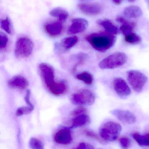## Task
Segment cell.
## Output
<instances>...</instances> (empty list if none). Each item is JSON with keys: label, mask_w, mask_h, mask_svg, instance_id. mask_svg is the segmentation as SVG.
Listing matches in <instances>:
<instances>
[{"label": "cell", "mask_w": 149, "mask_h": 149, "mask_svg": "<svg viewBox=\"0 0 149 149\" xmlns=\"http://www.w3.org/2000/svg\"><path fill=\"white\" fill-rule=\"evenodd\" d=\"M85 39L94 49L101 52H106L111 49L116 41L115 35L106 31L88 35Z\"/></svg>", "instance_id": "cell-1"}, {"label": "cell", "mask_w": 149, "mask_h": 149, "mask_svg": "<svg viewBox=\"0 0 149 149\" xmlns=\"http://www.w3.org/2000/svg\"><path fill=\"white\" fill-rule=\"evenodd\" d=\"M127 59V55L124 52H115L101 61L99 66L102 70L115 69L124 65Z\"/></svg>", "instance_id": "cell-2"}, {"label": "cell", "mask_w": 149, "mask_h": 149, "mask_svg": "<svg viewBox=\"0 0 149 149\" xmlns=\"http://www.w3.org/2000/svg\"><path fill=\"white\" fill-rule=\"evenodd\" d=\"M122 129V128L120 124L113 122H108L100 129L99 136L105 141H113L118 138Z\"/></svg>", "instance_id": "cell-3"}, {"label": "cell", "mask_w": 149, "mask_h": 149, "mask_svg": "<svg viewBox=\"0 0 149 149\" xmlns=\"http://www.w3.org/2000/svg\"><path fill=\"white\" fill-rule=\"evenodd\" d=\"M34 44L31 40L26 37L20 38L16 42L15 54L18 58L29 57L33 51Z\"/></svg>", "instance_id": "cell-4"}, {"label": "cell", "mask_w": 149, "mask_h": 149, "mask_svg": "<svg viewBox=\"0 0 149 149\" xmlns=\"http://www.w3.org/2000/svg\"><path fill=\"white\" fill-rule=\"evenodd\" d=\"M127 80L132 88L137 93L142 91L148 78L145 74L139 71L131 70L127 72Z\"/></svg>", "instance_id": "cell-5"}, {"label": "cell", "mask_w": 149, "mask_h": 149, "mask_svg": "<svg viewBox=\"0 0 149 149\" xmlns=\"http://www.w3.org/2000/svg\"><path fill=\"white\" fill-rule=\"evenodd\" d=\"M71 100L74 105L90 106L94 103L95 97L93 93L90 90L82 89L72 95Z\"/></svg>", "instance_id": "cell-6"}, {"label": "cell", "mask_w": 149, "mask_h": 149, "mask_svg": "<svg viewBox=\"0 0 149 149\" xmlns=\"http://www.w3.org/2000/svg\"><path fill=\"white\" fill-rule=\"evenodd\" d=\"M38 68L43 81L46 88L48 89L54 85L57 82L54 80V69L50 65L45 63L40 64Z\"/></svg>", "instance_id": "cell-7"}, {"label": "cell", "mask_w": 149, "mask_h": 149, "mask_svg": "<svg viewBox=\"0 0 149 149\" xmlns=\"http://www.w3.org/2000/svg\"><path fill=\"white\" fill-rule=\"evenodd\" d=\"M113 87L115 93L122 99L127 98L131 93V90L125 80L120 77L115 78L113 81Z\"/></svg>", "instance_id": "cell-8"}, {"label": "cell", "mask_w": 149, "mask_h": 149, "mask_svg": "<svg viewBox=\"0 0 149 149\" xmlns=\"http://www.w3.org/2000/svg\"><path fill=\"white\" fill-rule=\"evenodd\" d=\"M110 113L123 123L133 124L136 121L135 116L128 110L114 109L111 111Z\"/></svg>", "instance_id": "cell-9"}, {"label": "cell", "mask_w": 149, "mask_h": 149, "mask_svg": "<svg viewBox=\"0 0 149 149\" xmlns=\"http://www.w3.org/2000/svg\"><path fill=\"white\" fill-rule=\"evenodd\" d=\"M79 9L88 15H97L101 13L102 6L98 3H83L78 4Z\"/></svg>", "instance_id": "cell-10"}, {"label": "cell", "mask_w": 149, "mask_h": 149, "mask_svg": "<svg viewBox=\"0 0 149 149\" xmlns=\"http://www.w3.org/2000/svg\"><path fill=\"white\" fill-rule=\"evenodd\" d=\"M88 26V22L85 19L75 18L72 20V24L68 29V32L70 34L81 33L85 30Z\"/></svg>", "instance_id": "cell-11"}, {"label": "cell", "mask_w": 149, "mask_h": 149, "mask_svg": "<svg viewBox=\"0 0 149 149\" xmlns=\"http://www.w3.org/2000/svg\"><path fill=\"white\" fill-rule=\"evenodd\" d=\"M54 141L59 144L67 145L72 141V136L70 128L62 129L59 130L54 136Z\"/></svg>", "instance_id": "cell-12"}, {"label": "cell", "mask_w": 149, "mask_h": 149, "mask_svg": "<svg viewBox=\"0 0 149 149\" xmlns=\"http://www.w3.org/2000/svg\"><path fill=\"white\" fill-rule=\"evenodd\" d=\"M8 86L13 89L24 90L28 87L29 82L26 78L22 75H16L8 81Z\"/></svg>", "instance_id": "cell-13"}, {"label": "cell", "mask_w": 149, "mask_h": 149, "mask_svg": "<svg viewBox=\"0 0 149 149\" xmlns=\"http://www.w3.org/2000/svg\"><path fill=\"white\" fill-rule=\"evenodd\" d=\"M116 21L122 24L120 30L124 36L134 32L136 26L135 23L129 22L126 18L121 16L117 17Z\"/></svg>", "instance_id": "cell-14"}, {"label": "cell", "mask_w": 149, "mask_h": 149, "mask_svg": "<svg viewBox=\"0 0 149 149\" xmlns=\"http://www.w3.org/2000/svg\"><path fill=\"white\" fill-rule=\"evenodd\" d=\"M63 24L60 21L53 22L47 24L45 26L46 33L51 36L55 37L59 36L63 31Z\"/></svg>", "instance_id": "cell-15"}, {"label": "cell", "mask_w": 149, "mask_h": 149, "mask_svg": "<svg viewBox=\"0 0 149 149\" xmlns=\"http://www.w3.org/2000/svg\"><path fill=\"white\" fill-rule=\"evenodd\" d=\"M68 86L66 83L64 81H57V83L48 89V91L56 96L64 95L67 92Z\"/></svg>", "instance_id": "cell-16"}, {"label": "cell", "mask_w": 149, "mask_h": 149, "mask_svg": "<svg viewBox=\"0 0 149 149\" xmlns=\"http://www.w3.org/2000/svg\"><path fill=\"white\" fill-rule=\"evenodd\" d=\"M97 24L103 27L106 32L113 35H117L119 32L118 27L115 26L111 21L107 19H99L97 22Z\"/></svg>", "instance_id": "cell-17"}, {"label": "cell", "mask_w": 149, "mask_h": 149, "mask_svg": "<svg viewBox=\"0 0 149 149\" xmlns=\"http://www.w3.org/2000/svg\"><path fill=\"white\" fill-rule=\"evenodd\" d=\"M142 10L140 7L137 6H129L124 9L123 14L128 18H137L141 16Z\"/></svg>", "instance_id": "cell-18"}, {"label": "cell", "mask_w": 149, "mask_h": 149, "mask_svg": "<svg viewBox=\"0 0 149 149\" xmlns=\"http://www.w3.org/2000/svg\"><path fill=\"white\" fill-rule=\"evenodd\" d=\"M90 117L87 113L83 114L74 117L73 120L72 126L69 128H75L78 127L85 126L89 123Z\"/></svg>", "instance_id": "cell-19"}, {"label": "cell", "mask_w": 149, "mask_h": 149, "mask_svg": "<svg viewBox=\"0 0 149 149\" xmlns=\"http://www.w3.org/2000/svg\"><path fill=\"white\" fill-rule=\"evenodd\" d=\"M52 16L58 18L60 22L65 21L68 18L69 14L67 11L61 8H57L52 10L50 12Z\"/></svg>", "instance_id": "cell-20"}, {"label": "cell", "mask_w": 149, "mask_h": 149, "mask_svg": "<svg viewBox=\"0 0 149 149\" xmlns=\"http://www.w3.org/2000/svg\"><path fill=\"white\" fill-rule=\"evenodd\" d=\"M134 139L140 146L149 147V133L140 134L139 133H134L133 135Z\"/></svg>", "instance_id": "cell-21"}, {"label": "cell", "mask_w": 149, "mask_h": 149, "mask_svg": "<svg viewBox=\"0 0 149 149\" xmlns=\"http://www.w3.org/2000/svg\"><path fill=\"white\" fill-rule=\"evenodd\" d=\"M78 42V38L74 36L64 38L62 40L61 44L65 49L68 50L73 47Z\"/></svg>", "instance_id": "cell-22"}, {"label": "cell", "mask_w": 149, "mask_h": 149, "mask_svg": "<svg viewBox=\"0 0 149 149\" xmlns=\"http://www.w3.org/2000/svg\"><path fill=\"white\" fill-rule=\"evenodd\" d=\"M76 79L83 81L85 84L87 85H92L93 81V76L91 73L87 72L77 74L75 76Z\"/></svg>", "instance_id": "cell-23"}, {"label": "cell", "mask_w": 149, "mask_h": 149, "mask_svg": "<svg viewBox=\"0 0 149 149\" xmlns=\"http://www.w3.org/2000/svg\"><path fill=\"white\" fill-rule=\"evenodd\" d=\"M125 40L130 44L136 45L141 43L142 38L140 36L133 32L125 36Z\"/></svg>", "instance_id": "cell-24"}, {"label": "cell", "mask_w": 149, "mask_h": 149, "mask_svg": "<svg viewBox=\"0 0 149 149\" xmlns=\"http://www.w3.org/2000/svg\"><path fill=\"white\" fill-rule=\"evenodd\" d=\"M34 106H27L18 108L16 111L15 114L17 116H22L23 115L30 113L34 110Z\"/></svg>", "instance_id": "cell-25"}, {"label": "cell", "mask_w": 149, "mask_h": 149, "mask_svg": "<svg viewBox=\"0 0 149 149\" xmlns=\"http://www.w3.org/2000/svg\"><path fill=\"white\" fill-rule=\"evenodd\" d=\"M29 145L31 149H44L43 143L36 138H31L29 141Z\"/></svg>", "instance_id": "cell-26"}, {"label": "cell", "mask_w": 149, "mask_h": 149, "mask_svg": "<svg viewBox=\"0 0 149 149\" xmlns=\"http://www.w3.org/2000/svg\"><path fill=\"white\" fill-rule=\"evenodd\" d=\"M1 27L5 32L9 34L11 33V24L8 17L3 19L1 22Z\"/></svg>", "instance_id": "cell-27"}, {"label": "cell", "mask_w": 149, "mask_h": 149, "mask_svg": "<svg viewBox=\"0 0 149 149\" xmlns=\"http://www.w3.org/2000/svg\"><path fill=\"white\" fill-rule=\"evenodd\" d=\"M84 133L86 136H88L90 138L94 139L100 143L103 142V140L101 139V138L92 130H84Z\"/></svg>", "instance_id": "cell-28"}, {"label": "cell", "mask_w": 149, "mask_h": 149, "mask_svg": "<svg viewBox=\"0 0 149 149\" xmlns=\"http://www.w3.org/2000/svg\"><path fill=\"white\" fill-rule=\"evenodd\" d=\"M0 49L1 50L7 47L8 42V38L5 34L1 32L0 34Z\"/></svg>", "instance_id": "cell-29"}, {"label": "cell", "mask_w": 149, "mask_h": 149, "mask_svg": "<svg viewBox=\"0 0 149 149\" xmlns=\"http://www.w3.org/2000/svg\"><path fill=\"white\" fill-rule=\"evenodd\" d=\"M120 144L123 149H128L131 144V141L127 137H122L120 139Z\"/></svg>", "instance_id": "cell-30"}, {"label": "cell", "mask_w": 149, "mask_h": 149, "mask_svg": "<svg viewBox=\"0 0 149 149\" xmlns=\"http://www.w3.org/2000/svg\"><path fill=\"white\" fill-rule=\"evenodd\" d=\"M87 113V110L84 107H78L73 110L71 113V114L73 116L75 117V116Z\"/></svg>", "instance_id": "cell-31"}, {"label": "cell", "mask_w": 149, "mask_h": 149, "mask_svg": "<svg viewBox=\"0 0 149 149\" xmlns=\"http://www.w3.org/2000/svg\"><path fill=\"white\" fill-rule=\"evenodd\" d=\"M75 149H94V148L91 144L87 143H81Z\"/></svg>", "instance_id": "cell-32"}, {"label": "cell", "mask_w": 149, "mask_h": 149, "mask_svg": "<svg viewBox=\"0 0 149 149\" xmlns=\"http://www.w3.org/2000/svg\"><path fill=\"white\" fill-rule=\"evenodd\" d=\"M112 1L115 4H116V5H120V4H121L123 0H112Z\"/></svg>", "instance_id": "cell-33"}, {"label": "cell", "mask_w": 149, "mask_h": 149, "mask_svg": "<svg viewBox=\"0 0 149 149\" xmlns=\"http://www.w3.org/2000/svg\"><path fill=\"white\" fill-rule=\"evenodd\" d=\"M145 1L146 3H147L148 7V8L149 9V0H145Z\"/></svg>", "instance_id": "cell-34"}, {"label": "cell", "mask_w": 149, "mask_h": 149, "mask_svg": "<svg viewBox=\"0 0 149 149\" xmlns=\"http://www.w3.org/2000/svg\"><path fill=\"white\" fill-rule=\"evenodd\" d=\"M128 1L130 2H134L135 1H136V0H127Z\"/></svg>", "instance_id": "cell-35"}]
</instances>
